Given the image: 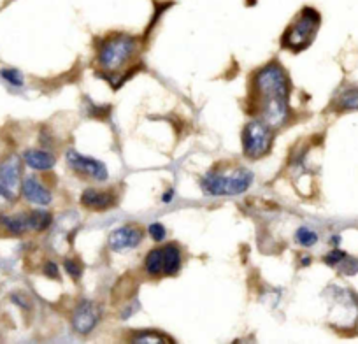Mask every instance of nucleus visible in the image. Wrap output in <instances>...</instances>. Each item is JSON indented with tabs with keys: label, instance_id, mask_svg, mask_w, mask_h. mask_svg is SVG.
I'll return each instance as SVG.
<instances>
[{
	"label": "nucleus",
	"instance_id": "1a4fd4ad",
	"mask_svg": "<svg viewBox=\"0 0 358 344\" xmlns=\"http://www.w3.org/2000/svg\"><path fill=\"white\" fill-rule=\"evenodd\" d=\"M143 243V230L136 225H125L118 227L111 232L109 236L108 244L113 251L116 253H123V251H129L137 248Z\"/></svg>",
	"mask_w": 358,
	"mask_h": 344
},
{
	"label": "nucleus",
	"instance_id": "6ab92c4d",
	"mask_svg": "<svg viewBox=\"0 0 358 344\" xmlns=\"http://www.w3.org/2000/svg\"><path fill=\"white\" fill-rule=\"evenodd\" d=\"M0 76H2V79H6L11 86H23V76L22 72L16 71V69H2V71H0Z\"/></svg>",
	"mask_w": 358,
	"mask_h": 344
},
{
	"label": "nucleus",
	"instance_id": "ddd939ff",
	"mask_svg": "<svg viewBox=\"0 0 358 344\" xmlns=\"http://www.w3.org/2000/svg\"><path fill=\"white\" fill-rule=\"evenodd\" d=\"M0 225L6 227L13 234H25L32 230L30 225V213L22 215H0Z\"/></svg>",
	"mask_w": 358,
	"mask_h": 344
},
{
	"label": "nucleus",
	"instance_id": "6e6552de",
	"mask_svg": "<svg viewBox=\"0 0 358 344\" xmlns=\"http://www.w3.org/2000/svg\"><path fill=\"white\" fill-rule=\"evenodd\" d=\"M101 320V308L94 301H81L72 311V329L81 336H86L97 327Z\"/></svg>",
	"mask_w": 358,
	"mask_h": 344
},
{
	"label": "nucleus",
	"instance_id": "9b49d317",
	"mask_svg": "<svg viewBox=\"0 0 358 344\" xmlns=\"http://www.w3.org/2000/svg\"><path fill=\"white\" fill-rule=\"evenodd\" d=\"M116 197L109 192L97 190V188H86L81 194V204L92 211H104V209L113 208Z\"/></svg>",
	"mask_w": 358,
	"mask_h": 344
},
{
	"label": "nucleus",
	"instance_id": "dca6fc26",
	"mask_svg": "<svg viewBox=\"0 0 358 344\" xmlns=\"http://www.w3.org/2000/svg\"><path fill=\"white\" fill-rule=\"evenodd\" d=\"M337 106L344 111H353L358 109V88H350V90H344L341 94V97L337 99Z\"/></svg>",
	"mask_w": 358,
	"mask_h": 344
},
{
	"label": "nucleus",
	"instance_id": "f03ea898",
	"mask_svg": "<svg viewBox=\"0 0 358 344\" xmlns=\"http://www.w3.org/2000/svg\"><path fill=\"white\" fill-rule=\"evenodd\" d=\"M253 172L244 167L230 169V171H220L213 169L201 180V188L204 194L213 197H222V195H241L251 187L253 183Z\"/></svg>",
	"mask_w": 358,
	"mask_h": 344
},
{
	"label": "nucleus",
	"instance_id": "f8f14e48",
	"mask_svg": "<svg viewBox=\"0 0 358 344\" xmlns=\"http://www.w3.org/2000/svg\"><path fill=\"white\" fill-rule=\"evenodd\" d=\"M23 160L34 171H50L57 164L55 155L46 150H27L23 153Z\"/></svg>",
	"mask_w": 358,
	"mask_h": 344
},
{
	"label": "nucleus",
	"instance_id": "423d86ee",
	"mask_svg": "<svg viewBox=\"0 0 358 344\" xmlns=\"http://www.w3.org/2000/svg\"><path fill=\"white\" fill-rule=\"evenodd\" d=\"M22 192V160L16 155L0 164V199L15 202Z\"/></svg>",
	"mask_w": 358,
	"mask_h": 344
},
{
	"label": "nucleus",
	"instance_id": "393cba45",
	"mask_svg": "<svg viewBox=\"0 0 358 344\" xmlns=\"http://www.w3.org/2000/svg\"><path fill=\"white\" fill-rule=\"evenodd\" d=\"M44 274H46L48 278H53V280H58V276H60V274H58V266H57V264L48 262L46 266H44Z\"/></svg>",
	"mask_w": 358,
	"mask_h": 344
},
{
	"label": "nucleus",
	"instance_id": "7ed1b4c3",
	"mask_svg": "<svg viewBox=\"0 0 358 344\" xmlns=\"http://www.w3.org/2000/svg\"><path fill=\"white\" fill-rule=\"evenodd\" d=\"M137 51V39L129 34L108 37L99 48L97 62L104 71L115 72L122 69Z\"/></svg>",
	"mask_w": 358,
	"mask_h": 344
},
{
	"label": "nucleus",
	"instance_id": "412c9836",
	"mask_svg": "<svg viewBox=\"0 0 358 344\" xmlns=\"http://www.w3.org/2000/svg\"><path fill=\"white\" fill-rule=\"evenodd\" d=\"M148 232H150L151 239L157 241V243H162L165 239V236H167V230H165V227L162 223H151L148 227Z\"/></svg>",
	"mask_w": 358,
	"mask_h": 344
},
{
	"label": "nucleus",
	"instance_id": "b1692460",
	"mask_svg": "<svg viewBox=\"0 0 358 344\" xmlns=\"http://www.w3.org/2000/svg\"><path fill=\"white\" fill-rule=\"evenodd\" d=\"M339 266H341V271H343V274H357L358 273V262L350 257L344 258Z\"/></svg>",
	"mask_w": 358,
	"mask_h": 344
},
{
	"label": "nucleus",
	"instance_id": "39448f33",
	"mask_svg": "<svg viewBox=\"0 0 358 344\" xmlns=\"http://www.w3.org/2000/svg\"><path fill=\"white\" fill-rule=\"evenodd\" d=\"M274 141L273 127L267 125L264 120H251L243 132V151L244 157L251 160L265 157L271 151Z\"/></svg>",
	"mask_w": 358,
	"mask_h": 344
},
{
	"label": "nucleus",
	"instance_id": "cd10ccee",
	"mask_svg": "<svg viewBox=\"0 0 358 344\" xmlns=\"http://www.w3.org/2000/svg\"><path fill=\"white\" fill-rule=\"evenodd\" d=\"M302 258H304V260H302L304 266H309V264H311V257H302Z\"/></svg>",
	"mask_w": 358,
	"mask_h": 344
},
{
	"label": "nucleus",
	"instance_id": "20e7f679",
	"mask_svg": "<svg viewBox=\"0 0 358 344\" xmlns=\"http://www.w3.org/2000/svg\"><path fill=\"white\" fill-rule=\"evenodd\" d=\"M320 22H322V16H320V13L316 9H302L301 15L294 22V25H290V29L285 32L283 46L295 51L306 50L311 44V41L315 39Z\"/></svg>",
	"mask_w": 358,
	"mask_h": 344
},
{
	"label": "nucleus",
	"instance_id": "bb28decb",
	"mask_svg": "<svg viewBox=\"0 0 358 344\" xmlns=\"http://www.w3.org/2000/svg\"><path fill=\"white\" fill-rule=\"evenodd\" d=\"M339 241H341V237L336 236V237H332V239H330V244H332V246H337V243H339Z\"/></svg>",
	"mask_w": 358,
	"mask_h": 344
},
{
	"label": "nucleus",
	"instance_id": "a878e982",
	"mask_svg": "<svg viewBox=\"0 0 358 344\" xmlns=\"http://www.w3.org/2000/svg\"><path fill=\"white\" fill-rule=\"evenodd\" d=\"M172 199H174V190H167L162 195V202H164V204H171Z\"/></svg>",
	"mask_w": 358,
	"mask_h": 344
},
{
	"label": "nucleus",
	"instance_id": "2eb2a0df",
	"mask_svg": "<svg viewBox=\"0 0 358 344\" xmlns=\"http://www.w3.org/2000/svg\"><path fill=\"white\" fill-rule=\"evenodd\" d=\"M144 271L153 278L164 276V248H155L146 255Z\"/></svg>",
	"mask_w": 358,
	"mask_h": 344
},
{
	"label": "nucleus",
	"instance_id": "f3484780",
	"mask_svg": "<svg viewBox=\"0 0 358 344\" xmlns=\"http://www.w3.org/2000/svg\"><path fill=\"white\" fill-rule=\"evenodd\" d=\"M51 215L48 211H32L30 213V225H32L34 232H43L51 225Z\"/></svg>",
	"mask_w": 358,
	"mask_h": 344
},
{
	"label": "nucleus",
	"instance_id": "9d476101",
	"mask_svg": "<svg viewBox=\"0 0 358 344\" xmlns=\"http://www.w3.org/2000/svg\"><path fill=\"white\" fill-rule=\"evenodd\" d=\"M22 194L30 204H37V206L51 204V199H53L51 197V192L34 176H29L23 180Z\"/></svg>",
	"mask_w": 358,
	"mask_h": 344
},
{
	"label": "nucleus",
	"instance_id": "a211bd4d",
	"mask_svg": "<svg viewBox=\"0 0 358 344\" xmlns=\"http://www.w3.org/2000/svg\"><path fill=\"white\" fill-rule=\"evenodd\" d=\"M295 239H297V243L301 244V246L311 248L318 243V234H316L315 230L308 229V227H301V229L297 230V234H295Z\"/></svg>",
	"mask_w": 358,
	"mask_h": 344
},
{
	"label": "nucleus",
	"instance_id": "4be33fe9",
	"mask_svg": "<svg viewBox=\"0 0 358 344\" xmlns=\"http://www.w3.org/2000/svg\"><path fill=\"white\" fill-rule=\"evenodd\" d=\"M346 257H348V255L344 253V251L334 250V251H330L329 255H325V264H327V266H330V267H336V266H339V264L343 262Z\"/></svg>",
	"mask_w": 358,
	"mask_h": 344
},
{
	"label": "nucleus",
	"instance_id": "4468645a",
	"mask_svg": "<svg viewBox=\"0 0 358 344\" xmlns=\"http://www.w3.org/2000/svg\"><path fill=\"white\" fill-rule=\"evenodd\" d=\"M181 269V251L176 244L164 248V276H176Z\"/></svg>",
	"mask_w": 358,
	"mask_h": 344
},
{
	"label": "nucleus",
	"instance_id": "aec40b11",
	"mask_svg": "<svg viewBox=\"0 0 358 344\" xmlns=\"http://www.w3.org/2000/svg\"><path fill=\"white\" fill-rule=\"evenodd\" d=\"M64 267L72 280H79V278H81V271H83L81 264L76 262L74 258H67V260L64 262Z\"/></svg>",
	"mask_w": 358,
	"mask_h": 344
},
{
	"label": "nucleus",
	"instance_id": "0eeeda50",
	"mask_svg": "<svg viewBox=\"0 0 358 344\" xmlns=\"http://www.w3.org/2000/svg\"><path fill=\"white\" fill-rule=\"evenodd\" d=\"M65 158H67V165L79 174V176L90 178V180L95 181H106L109 178L108 167L102 164L101 160L92 157H86V155L78 153L76 150H67L65 151Z\"/></svg>",
	"mask_w": 358,
	"mask_h": 344
},
{
	"label": "nucleus",
	"instance_id": "5701e85b",
	"mask_svg": "<svg viewBox=\"0 0 358 344\" xmlns=\"http://www.w3.org/2000/svg\"><path fill=\"white\" fill-rule=\"evenodd\" d=\"M134 341H136V343H164L165 337L157 332H143L139 334V336L134 337Z\"/></svg>",
	"mask_w": 358,
	"mask_h": 344
},
{
	"label": "nucleus",
	"instance_id": "f257e3e1",
	"mask_svg": "<svg viewBox=\"0 0 358 344\" xmlns=\"http://www.w3.org/2000/svg\"><path fill=\"white\" fill-rule=\"evenodd\" d=\"M253 95L260 120L280 129L290 116V79L278 62H271L253 78Z\"/></svg>",
	"mask_w": 358,
	"mask_h": 344
}]
</instances>
